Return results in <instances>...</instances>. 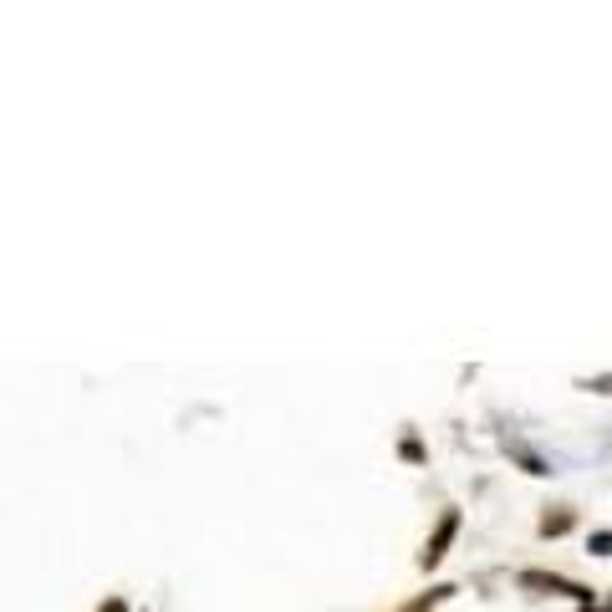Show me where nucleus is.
<instances>
[{"label": "nucleus", "instance_id": "f257e3e1", "mask_svg": "<svg viewBox=\"0 0 612 612\" xmlns=\"http://www.w3.org/2000/svg\"><path fill=\"white\" fill-rule=\"evenodd\" d=\"M521 587L526 592H546V598H571V602H582V612H592V587L582 582H567V577H556V571H521Z\"/></svg>", "mask_w": 612, "mask_h": 612}, {"label": "nucleus", "instance_id": "f03ea898", "mask_svg": "<svg viewBox=\"0 0 612 612\" xmlns=\"http://www.w3.org/2000/svg\"><path fill=\"white\" fill-rule=\"evenodd\" d=\"M454 536H460V510H444V516H439V526H434L429 546L418 552V567H424V571L439 567V562L449 556V541H454Z\"/></svg>", "mask_w": 612, "mask_h": 612}, {"label": "nucleus", "instance_id": "7ed1b4c3", "mask_svg": "<svg viewBox=\"0 0 612 612\" xmlns=\"http://www.w3.org/2000/svg\"><path fill=\"white\" fill-rule=\"evenodd\" d=\"M571 526H577V516H571V510H546V516H541V536H546V541L567 536Z\"/></svg>", "mask_w": 612, "mask_h": 612}, {"label": "nucleus", "instance_id": "20e7f679", "mask_svg": "<svg viewBox=\"0 0 612 612\" xmlns=\"http://www.w3.org/2000/svg\"><path fill=\"white\" fill-rule=\"evenodd\" d=\"M587 552H592V556H612V531H592Z\"/></svg>", "mask_w": 612, "mask_h": 612}, {"label": "nucleus", "instance_id": "39448f33", "mask_svg": "<svg viewBox=\"0 0 612 612\" xmlns=\"http://www.w3.org/2000/svg\"><path fill=\"white\" fill-rule=\"evenodd\" d=\"M404 460H424V444L418 439H404Z\"/></svg>", "mask_w": 612, "mask_h": 612}, {"label": "nucleus", "instance_id": "423d86ee", "mask_svg": "<svg viewBox=\"0 0 612 612\" xmlns=\"http://www.w3.org/2000/svg\"><path fill=\"white\" fill-rule=\"evenodd\" d=\"M97 612H128V602H123V598H107V602H103V608H97Z\"/></svg>", "mask_w": 612, "mask_h": 612}]
</instances>
